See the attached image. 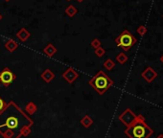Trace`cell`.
<instances>
[{"label": "cell", "mask_w": 163, "mask_h": 138, "mask_svg": "<svg viewBox=\"0 0 163 138\" xmlns=\"http://www.w3.org/2000/svg\"><path fill=\"white\" fill-rule=\"evenodd\" d=\"M0 135L3 138H14L15 132H19L20 129L25 127L34 125V121L16 105L14 101L7 103L3 112L0 114Z\"/></svg>", "instance_id": "6da1fadb"}, {"label": "cell", "mask_w": 163, "mask_h": 138, "mask_svg": "<svg viewBox=\"0 0 163 138\" xmlns=\"http://www.w3.org/2000/svg\"><path fill=\"white\" fill-rule=\"evenodd\" d=\"M124 133L128 138H149L153 134V131L147 125L143 115L139 114L131 126L127 127Z\"/></svg>", "instance_id": "7a4b0ae2"}, {"label": "cell", "mask_w": 163, "mask_h": 138, "mask_svg": "<svg viewBox=\"0 0 163 138\" xmlns=\"http://www.w3.org/2000/svg\"><path fill=\"white\" fill-rule=\"evenodd\" d=\"M113 81L103 70L98 71L88 81V84L99 95H104L113 85Z\"/></svg>", "instance_id": "3957f363"}, {"label": "cell", "mask_w": 163, "mask_h": 138, "mask_svg": "<svg viewBox=\"0 0 163 138\" xmlns=\"http://www.w3.org/2000/svg\"><path fill=\"white\" fill-rule=\"evenodd\" d=\"M137 39L133 34L127 29H125L119 36L115 39V43L116 45L123 49L124 51H128L131 50L132 47L135 44Z\"/></svg>", "instance_id": "277c9868"}, {"label": "cell", "mask_w": 163, "mask_h": 138, "mask_svg": "<svg viewBox=\"0 0 163 138\" xmlns=\"http://www.w3.org/2000/svg\"><path fill=\"white\" fill-rule=\"evenodd\" d=\"M16 80V75L11 70L9 67H5L0 72V83L3 84L5 87L10 86L14 81Z\"/></svg>", "instance_id": "5b68a950"}, {"label": "cell", "mask_w": 163, "mask_h": 138, "mask_svg": "<svg viewBox=\"0 0 163 138\" xmlns=\"http://www.w3.org/2000/svg\"><path fill=\"white\" fill-rule=\"evenodd\" d=\"M137 115H135L131 108H126L121 114L119 115V120L126 126L128 127L131 126L136 119Z\"/></svg>", "instance_id": "8992f818"}, {"label": "cell", "mask_w": 163, "mask_h": 138, "mask_svg": "<svg viewBox=\"0 0 163 138\" xmlns=\"http://www.w3.org/2000/svg\"><path fill=\"white\" fill-rule=\"evenodd\" d=\"M62 77L63 78V79H64L68 83L72 84V83L79 78V73L77 72L74 68L69 67V68H67L66 70L62 74Z\"/></svg>", "instance_id": "52a82bcc"}, {"label": "cell", "mask_w": 163, "mask_h": 138, "mask_svg": "<svg viewBox=\"0 0 163 138\" xmlns=\"http://www.w3.org/2000/svg\"><path fill=\"white\" fill-rule=\"evenodd\" d=\"M141 76L143 77V79L147 83H152L157 79V72L154 70L153 67L148 66L145 70L141 73Z\"/></svg>", "instance_id": "ba28073f"}, {"label": "cell", "mask_w": 163, "mask_h": 138, "mask_svg": "<svg viewBox=\"0 0 163 138\" xmlns=\"http://www.w3.org/2000/svg\"><path fill=\"white\" fill-rule=\"evenodd\" d=\"M40 77L45 83H51L55 79V74L50 68H46L45 70L40 74Z\"/></svg>", "instance_id": "9c48e42d"}, {"label": "cell", "mask_w": 163, "mask_h": 138, "mask_svg": "<svg viewBox=\"0 0 163 138\" xmlns=\"http://www.w3.org/2000/svg\"><path fill=\"white\" fill-rule=\"evenodd\" d=\"M57 52H58V49L53 43H48V44L43 48V53L48 58L54 57L57 54Z\"/></svg>", "instance_id": "30bf717a"}, {"label": "cell", "mask_w": 163, "mask_h": 138, "mask_svg": "<svg viewBox=\"0 0 163 138\" xmlns=\"http://www.w3.org/2000/svg\"><path fill=\"white\" fill-rule=\"evenodd\" d=\"M30 37H31V34L26 28H21L18 31V33H16V38H18L21 42L27 41Z\"/></svg>", "instance_id": "8fae6325"}, {"label": "cell", "mask_w": 163, "mask_h": 138, "mask_svg": "<svg viewBox=\"0 0 163 138\" xmlns=\"http://www.w3.org/2000/svg\"><path fill=\"white\" fill-rule=\"evenodd\" d=\"M25 113L27 115H34L38 111V106L34 102H29L26 106H25Z\"/></svg>", "instance_id": "7c38bea8"}, {"label": "cell", "mask_w": 163, "mask_h": 138, "mask_svg": "<svg viewBox=\"0 0 163 138\" xmlns=\"http://www.w3.org/2000/svg\"><path fill=\"white\" fill-rule=\"evenodd\" d=\"M4 47L7 51L13 53V52H14L16 49L18 48V43L16 41H14V39H9L8 41H6V43L4 44Z\"/></svg>", "instance_id": "4fadbf2b"}, {"label": "cell", "mask_w": 163, "mask_h": 138, "mask_svg": "<svg viewBox=\"0 0 163 138\" xmlns=\"http://www.w3.org/2000/svg\"><path fill=\"white\" fill-rule=\"evenodd\" d=\"M80 123H81V125L84 127V128H90L92 125H93V119L89 116V115H84L81 120H80Z\"/></svg>", "instance_id": "5bb4252c"}, {"label": "cell", "mask_w": 163, "mask_h": 138, "mask_svg": "<svg viewBox=\"0 0 163 138\" xmlns=\"http://www.w3.org/2000/svg\"><path fill=\"white\" fill-rule=\"evenodd\" d=\"M32 127H33V126H31V125H28V126L23 127V128L20 129V131H19L18 134L16 135L14 138H20L21 136H28V135L31 133V132H32V129H31Z\"/></svg>", "instance_id": "9a60e30c"}, {"label": "cell", "mask_w": 163, "mask_h": 138, "mask_svg": "<svg viewBox=\"0 0 163 138\" xmlns=\"http://www.w3.org/2000/svg\"><path fill=\"white\" fill-rule=\"evenodd\" d=\"M64 13L66 14V15H68L72 18V17H74L76 15V14L78 13V10H77V8L74 5H69V6H67L65 8Z\"/></svg>", "instance_id": "2e32d148"}, {"label": "cell", "mask_w": 163, "mask_h": 138, "mask_svg": "<svg viewBox=\"0 0 163 138\" xmlns=\"http://www.w3.org/2000/svg\"><path fill=\"white\" fill-rule=\"evenodd\" d=\"M115 59H116V62L118 63H120V64H125L127 62H128V56L125 54V53H119L117 56H116V58H115Z\"/></svg>", "instance_id": "e0dca14e"}, {"label": "cell", "mask_w": 163, "mask_h": 138, "mask_svg": "<svg viewBox=\"0 0 163 138\" xmlns=\"http://www.w3.org/2000/svg\"><path fill=\"white\" fill-rule=\"evenodd\" d=\"M103 66H104L107 70L111 71L115 67V62H113L111 59H107L104 62V63H103Z\"/></svg>", "instance_id": "ac0fdd59"}, {"label": "cell", "mask_w": 163, "mask_h": 138, "mask_svg": "<svg viewBox=\"0 0 163 138\" xmlns=\"http://www.w3.org/2000/svg\"><path fill=\"white\" fill-rule=\"evenodd\" d=\"M94 54H95L98 58H102L106 55V50L101 46V47L94 50Z\"/></svg>", "instance_id": "d6986e66"}, {"label": "cell", "mask_w": 163, "mask_h": 138, "mask_svg": "<svg viewBox=\"0 0 163 138\" xmlns=\"http://www.w3.org/2000/svg\"><path fill=\"white\" fill-rule=\"evenodd\" d=\"M90 46L95 50V49H97V48H99V47H101L102 46V42L100 41V39H94L91 42H90Z\"/></svg>", "instance_id": "ffe728a7"}, {"label": "cell", "mask_w": 163, "mask_h": 138, "mask_svg": "<svg viewBox=\"0 0 163 138\" xmlns=\"http://www.w3.org/2000/svg\"><path fill=\"white\" fill-rule=\"evenodd\" d=\"M136 32H137V34H139V36L143 37V36H145V34H147L148 30H147V28H146L144 25H140V26H139V27H138V28H137Z\"/></svg>", "instance_id": "44dd1931"}, {"label": "cell", "mask_w": 163, "mask_h": 138, "mask_svg": "<svg viewBox=\"0 0 163 138\" xmlns=\"http://www.w3.org/2000/svg\"><path fill=\"white\" fill-rule=\"evenodd\" d=\"M6 106H7V103L1 97H0V114H1L2 112H3V110L5 109Z\"/></svg>", "instance_id": "7402d4cb"}, {"label": "cell", "mask_w": 163, "mask_h": 138, "mask_svg": "<svg viewBox=\"0 0 163 138\" xmlns=\"http://www.w3.org/2000/svg\"><path fill=\"white\" fill-rule=\"evenodd\" d=\"M157 138H163V133H160V134H158V136H157Z\"/></svg>", "instance_id": "603a6c76"}, {"label": "cell", "mask_w": 163, "mask_h": 138, "mask_svg": "<svg viewBox=\"0 0 163 138\" xmlns=\"http://www.w3.org/2000/svg\"><path fill=\"white\" fill-rule=\"evenodd\" d=\"M160 59V62H161V63H163V55H162V56L160 57V59Z\"/></svg>", "instance_id": "cb8c5ba5"}, {"label": "cell", "mask_w": 163, "mask_h": 138, "mask_svg": "<svg viewBox=\"0 0 163 138\" xmlns=\"http://www.w3.org/2000/svg\"><path fill=\"white\" fill-rule=\"evenodd\" d=\"M3 19V15L1 14H0V21H1Z\"/></svg>", "instance_id": "d4e9b609"}, {"label": "cell", "mask_w": 163, "mask_h": 138, "mask_svg": "<svg viewBox=\"0 0 163 138\" xmlns=\"http://www.w3.org/2000/svg\"><path fill=\"white\" fill-rule=\"evenodd\" d=\"M77 1H78L79 3H82V2H84V0H77Z\"/></svg>", "instance_id": "484cf974"}, {"label": "cell", "mask_w": 163, "mask_h": 138, "mask_svg": "<svg viewBox=\"0 0 163 138\" xmlns=\"http://www.w3.org/2000/svg\"><path fill=\"white\" fill-rule=\"evenodd\" d=\"M4 1H5V2H10L11 0H4Z\"/></svg>", "instance_id": "4316f807"}, {"label": "cell", "mask_w": 163, "mask_h": 138, "mask_svg": "<svg viewBox=\"0 0 163 138\" xmlns=\"http://www.w3.org/2000/svg\"><path fill=\"white\" fill-rule=\"evenodd\" d=\"M66 1H71V0H66Z\"/></svg>", "instance_id": "83f0119b"}, {"label": "cell", "mask_w": 163, "mask_h": 138, "mask_svg": "<svg viewBox=\"0 0 163 138\" xmlns=\"http://www.w3.org/2000/svg\"><path fill=\"white\" fill-rule=\"evenodd\" d=\"M0 85H1V83H0Z\"/></svg>", "instance_id": "f1b7e54d"}, {"label": "cell", "mask_w": 163, "mask_h": 138, "mask_svg": "<svg viewBox=\"0 0 163 138\" xmlns=\"http://www.w3.org/2000/svg\"><path fill=\"white\" fill-rule=\"evenodd\" d=\"M162 17H163V14H162Z\"/></svg>", "instance_id": "f546056e"}]
</instances>
